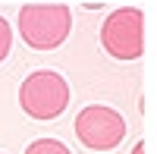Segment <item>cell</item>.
<instances>
[{
  "instance_id": "1",
  "label": "cell",
  "mask_w": 157,
  "mask_h": 154,
  "mask_svg": "<svg viewBox=\"0 0 157 154\" xmlns=\"http://www.w3.org/2000/svg\"><path fill=\"white\" fill-rule=\"evenodd\" d=\"M16 25L32 50H57L72 29V13L66 3H25Z\"/></svg>"
},
{
  "instance_id": "2",
  "label": "cell",
  "mask_w": 157,
  "mask_h": 154,
  "mask_svg": "<svg viewBox=\"0 0 157 154\" xmlns=\"http://www.w3.org/2000/svg\"><path fill=\"white\" fill-rule=\"evenodd\" d=\"M19 104L32 120H57L69 107V85L57 69H38L19 85Z\"/></svg>"
},
{
  "instance_id": "3",
  "label": "cell",
  "mask_w": 157,
  "mask_h": 154,
  "mask_svg": "<svg viewBox=\"0 0 157 154\" xmlns=\"http://www.w3.org/2000/svg\"><path fill=\"white\" fill-rule=\"evenodd\" d=\"M101 44L113 60H138L145 50V13L138 6L113 10L101 25Z\"/></svg>"
},
{
  "instance_id": "4",
  "label": "cell",
  "mask_w": 157,
  "mask_h": 154,
  "mask_svg": "<svg viewBox=\"0 0 157 154\" xmlns=\"http://www.w3.org/2000/svg\"><path fill=\"white\" fill-rule=\"evenodd\" d=\"M75 138L91 151H110L126 138V120L113 107L91 104L75 117Z\"/></svg>"
},
{
  "instance_id": "5",
  "label": "cell",
  "mask_w": 157,
  "mask_h": 154,
  "mask_svg": "<svg viewBox=\"0 0 157 154\" xmlns=\"http://www.w3.org/2000/svg\"><path fill=\"white\" fill-rule=\"evenodd\" d=\"M25 154H72V151L57 138H38V142H32L25 148Z\"/></svg>"
},
{
  "instance_id": "6",
  "label": "cell",
  "mask_w": 157,
  "mask_h": 154,
  "mask_svg": "<svg viewBox=\"0 0 157 154\" xmlns=\"http://www.w3.org/2000/svg\"><path fill=\"white\" fill-rule=\"evenodd\" d=\"M10 47H13V29H10V22L0 16V63L10 57Z\"/></svg>"
},
{
  "instance_id": "7",
  "label": "cell",
  "mask_w": 157,
  "mask_h": 154,
  "mask_svg": "<svg viewBox=\"0 0 157 154\" xmlns=\"http://www.w3.org/2000/svg\"><path fill=\"white\" fill-rule=\"evenodd\" d=\"M132 154H145V142H135V148H132Z\"/></svg>"
}]
</instances>
